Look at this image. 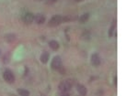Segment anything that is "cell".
Masks as SVG:
<instances>
[{
	"mask_svg": "<svg viewBox=\"0 0 127 96\" xmlns=\"http://www.w3.org/2000/svg\"><path fill=\"white\" fill-rule=\"evenodd\" d=\"M72 85H73V82L69 80L64 81L59 84V90L61 93H68L72 88Z\"/></svg>",
	"mask_w": 127,
	"mask_h": 96,
	"instance_id": "cell-1",
	"label": "cell"
},
{
	"mask_svg": "<svg viewBox=\"0 0 127 96\" xmlns=\"http://www.w3.org/2000/svg\"><path fill=\"white\" fill-rule=\"evenodd\" d=\"M63 21H64V18L62 16L55 15L49 20V26L50 27H56L58 25H60Z\"/></svg>",
	"mask_w": 127,
	"mask_h": 96,
	"instance_id": "cell-2",
	"label": "cell"
},
{
	"mask_svg": "<svg viewBox=\"0 0 127 96\" xmlns=\"http://www.w3.org/2000/svg\"><path fill=\"white\" fill-rule=\"evenodd\" d=\"M3 78L8 83H13L15 82V77L13 72H11L10 70H6L3 73Z\"/></svg>",
	"mask_w": 127,
	"mask_h": 96,
	"instance_id": "cell-3",
	"label": "cell"
},
{
	"mask_svg": "<svg viewBox=\"0 0 127 96\" xmlns=\"http://www.w3.org/2000/svg\"><path fill=\"white\" fill-rule=\"evenodd\" d=\"M51 66L53 70H56V71H59L61 68H62V60H61L60 57H54L52 60V63H51Z\"/></svg>",
	"mask_w": 127,
	"mask_h": 96,
	"instance_id": "cell-4",
	"label": "cell"
},
{
	"mask_svg": "<svg viewBox=\"0 0 127 96\" xmlns=\"http://www.w3.org/2000/svg\"><path fill=\"white\" fill-rule=\"evenodd\" d=\"M91 63L93 66H99L100 64V58H99V54L94 53L91 56Z\"/></svg>",
	"mask_w": 127,
	"mask_h": 96,
	"instance_id": "cell-5",
	"label": "cell"
},
{
	"mask_svg": "<svg viewBox=\"0 0 127 96\" xmlns=\"http://www.w3.org/2000/svg\"><path fill=\"white\" fill-rule=\"evenodd\" d=\"M24 22L27 24H31L32 21H34V15L32 13H27L24 16Z\"/></svg>",
	"mask_w": 127,
	"mask_h": 96,
	"instance_id": "cell-6",
	"label": "cell"
},
{
	"mask_svg": "<svg viewBox=\"0 0 127 96\" xmlns=\"http://www.w3.org/2000/svg\"><path fill=\"white\" fill-rule=\"evenodd\" d=\"M34 21L37 24H42L45 21V17L42 14H37L36 16H34Z\"/></svg>",
	"mask_w": 127,
	"mask_h": 96,
	"instance_id": "cell-7",
	"label": "cell"
},
{
	"mask_svg": "<svg viewBox=\"0 0 127 96\" xmlns=\"http://www.w3.org/2000/svg\"><path fill=\"white\" fill-rule=\"evenodd\" d=\"M77 90H78V93L81 96H86L87 94V89L83 84H78L77 85Z\"/></svg>",
	"mask_w": 127,
	"mask_h": 96,
	"instance_id": "cell-8",
	"label": "cell"
},
{
	"mask_svg": "<svg viewBox=\"0 0 127 96\" xmlns=\"http://www.w3.org/2000/svg\"><path fill=\"white\" fill-rule=\"evenodd\" d=\"M49 46L50 48H52V49H53V50H57L59 48V47H60L59 43L56 40H51L49 42Z\"/></svg>",
	"mask_w": 127,
	"mask_h": 96,
	"instance_id": "cell-9",
	"label": "cell"
},
{
	"mask_svg": "<svg viewBox=\"0 0 127 96\" xmlns=\"http://www.w3.org/2000/svg\"><path fill=\"white\" fill-rule=\"evenodd\" d=\"M48 60H49V53L48 52H43L41 55V61H42V63L45 64V63L48 62Z\"/></svg>",
	"mask_w": 127,
	"mask_h": 96,
	"instance_id": "cell-10",
	"label": "cell"
},
{
	"mask_svg": "<svg viewBox=\"0 0 127 96\" xmlns=\"http://www.w3.org/2000/svg\"><path fill=\"white\" fill-rule=\"evenodd\" d=\"M6 40L7 41V42H13V41L16 40V35L15 34H7L6 35Z\"/></svg>",
	"mask_w": 127,
	"mask_h": 96,
	"instance_id": "cell-11",
	"label": "cell"
},
{
	"mask_svg": "<svg viewBox=\"0 0 127 96\" xmlns=\"http://www.w3.org/2000/svg\"><path fill=\"white\" fill-rule=\"evenodd\" d=\"M89 18V14L88 13H85L83 14L81 17H79V21L81 22V23H85L86 21H88V19Z\"/></svg>",
	"mask_w": 127,
	"mask_h": 96,
	"instance_id": "cell-12",
	"label": "cell"
},
{
	"mask_svg": "<svg viewBox=\"0 0 127 96\" xmlns=\"http://www.w3.org/2000/svg\"><path fill=\"white\" fill-rule=\"evenodd\" d=\"M18 93L20 96H30L29 91H27V90H25V89H18Z\"/></svg>",
	"mask_w": 127,
	"mask_h": 96,
	"instance_id": "cell-13",
	"label": "cell"
},
{
	"mask_svg": "<svg viewBox=\"0 0 127 96\" xmlns=\"http://www.w3.org/2000/svg\"><path fill=\"white\" fill-rule=\"evenodd\" d=\"M114 30H115V22H113L112 25H111V27H110V29H109V36L110 37H112Z\"/></svg>",
	"mask_w": 127,
	"mask_h": 96,
	"instance_id": "cell-14",
	"label": "cell"
},
{
	"mask_svg": "<svg viewBox=\"0 0 127 96\" xmlns=\"http://www.w3.org/2000/svg\"><path fill=\"white\" fill-rule=\"evenodd\" d=\"M57 0H47V4H53L55 3Z\"/></svg>",
	"mask_w": 127,
	"mask_h": 96,
	"instance_id": "cell-15",
	"label": "cell"
},
{
	"mask_svg": "<svg viewBox=\"0 0 127 96\" xmlns=\"http://www.w3.org/2000/svg\"><path fill=\"white\" fill-rule=\"evenodd\" d=\"M60 96H69V94L67 93H62V94Z\"/></svg>",
	"mask_w": 127,
	"mask_h": 96,
	"instance_id": "cell-16",
	"label": "cell"
},
{
	"mask_svg": "<svg viewBox=\"0 0 127 96\" xmlns=\"http://www.w3.org/2000/svg\"><path fill=\"white\" fill-rule=\"evenodd\" d=\"M76 1H78V2H80V1H83V0H76Z\"/></svg>",
	"mask_w": 127,
	"mask_h": 96,
	"instance_id": "cell-17",
	"label": "cell"
},
{
	"mask_svg": "<svg viewBox=\"0 0 127 96\" xmlns=\"http://www.w3.org/2000/svg\"><path fill=\"white\" fill-rule=\"evenodd\" d=\"M37 1H42V0H37Z\"/></svg>",
	"mask_w": 127,
	"mask_h": 96,
	"instance_id": "cell-18",
	"label": "cell"
},
{
	"mask_svg": "<svg viewBox=\"0 0 127 96\" xmlns=\"http://www.w3.org/2000/svg\"><path fill=\"white\" fill-rule=\"evenodd\" d=\"M0 53H1V51H0Z\"/></svg>",
	"mask_w": 127,
	"mask_h": 96,
	"instance_id": "cell-19",
	"label": "cell"
}]
</instances>
